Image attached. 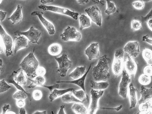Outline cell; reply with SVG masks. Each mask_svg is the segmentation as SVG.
Masks as SVG:
<instances>
[{"mask_svg":"<svg viewBox=\"0 0 152 114\" xmlns=\"http://www.w3.org/2000/svg\"><path fill=\"white\" fill-rule=\"evenodd\" d=\"M111 61L104 55L101 57L98 64L93 68L92 75L96 81H105L110 77L108 64Z\"/></svg>","mask_w":152,"mask_h":114,"instance_id":"1","label":"cell"},{"mask_svg":"<svg viewBox=\"0 0 152 114\" xmlns=\"http://www.w3.org/2000/svg\"><path fill=\"white\" fill-rule=\"evenodd\" d=\"M34 50L29 53L23 60L20 66L26 75L31 78L37 76L36 70L38 67L39 62L34 54Z\"/></svg>","mask_w":152,"mask_h":114,"instance_id":"2","label":"cell"},{"mask_svg":"<svg viewBox=\"0 0 152 114\" xmlns=\"http://www.w3.org/2000/svg\"><path fill=\"white\" fill-rule=\"evenodd\" d=\"M124 51L122 48H120L115 50L112 69L113 73L116 77L119 75L122 72L124 65Z\"/></svg>","mask_w":152,"mask_h":114,"instance_id":"3","label":"cell"},{"mask_svg":"<svg viewBox=\"0 0 152 114\" xmlns=\"http://www.w3.org/2000/svg\"><path fill=\"white\" fill-rule=\"evenodd\" d=\"M38 7L44 11H50L56 13L66 15L76 20L77 19L79 15L78 12L72 11L69 9L61 7L47 6L42 4L38 6Z\"/></svg>","mask_w":152,"mask_h":114,"instance_id":"4","label":"cell"},{"mask_svg":"<svg viewBox=\"0 0 152 114\" xmlns=\"http://www.w3.org/2000/svg\"><path fill=\"white\" fill-rule=\"evenodd\" d=\"M55 58L58 64L59 67L57 72L59 73L60 76L65 77L68 71L72 67V61L69 59L67 54L65 53Z\"/></svg>","mask_w":152,"mask_h":114,"instance_id":"5","label":"cell"},{"mask_svg":"<svg viewBox=\"0 0 152 114\" xmlns=\"http://www.w3.org/2000/svg\"><path fill=\"white\" fill-rule=\"evenodd\" d=\"M103 90H95L92 89L90 91L91 101L89 106L87 113L89 114H95L98 109V101L103 95Z\"/></svg>","mask_w":152,"mask_h":114,"instance_id":"6","label":"cell"},{"mask_svg":"<svg viewBox=\"0 0 152 114\" xmlns=\"http://www.w3.org/2000/svg\"><path fill=\"white\" fill-rule=\"evenodd\" d=\"M60 36L62 39L65 41H78L81 39V34L75 28L68 26L64 29Z\"/></svg>","mask_w":152,"mask_h":114,"instance_id":"7","label":"cell"},{"mask_svg":"<svg viewBox=\"0 0 152 114\" xmlns=\"http://www.w3.org/2000/svg\"><path fill=\"white\" fill-rule=\"evenodd\" d=\"M0 37L5 48V54L7 57L13 55L12 50V40L11 37L5 31L0 24Z\"/></svg>","mask_w":152,"mask_h":114,"instance_id":"8","label":"cell"},{"mask_svg":"<svg viewBox=\"0 0 152 114\" xmlns=\"http://www.w3.org/2000/svg\"><path fill=\"white\" fill-rule=\"evenodd\" d=\"M131 82L130 76L125 70H123L121 79L119 86L118 94L124 99L126 97L128 87Z\"/></svg>","mask_w":152,"mask_h":114,"instance_id":"9","label":"cell"},{"mask_svg":"<svg viewBox=\"0 0 152 114\" xmlns=\"http://www.w3.org/2000/svg\"><path fill=\"white\" fill-rule=\"evenodd\" d=\"M41 34V32L39 30L35 29L33 26L30 27L29 29L26 31L21 32L17 31L14 32V35H15L24 36L30 41V43H37L38 44H39L38 41Z\"/></svg>","mask_w":152,"mask_h":114,"instance_id":"10","label":"cell"},{"mask_svg":"<svg viewBox=\"0 0 152 114\" xmlns=\"http://www.w3.org/2000/svg\"><path fill=\"white\" fill-rule=\"evenodd\" d=\"M85 10L91 20L97 25L101 27L102 16L101 11L98 7L96 5L93 6L86 9Z\"/></svg>","mask_w":152,"mask_h":114,"instance_id":"11","label":"cell"},{"mask_svg":"<svg viewBox=\"0 0 152 114\" xmlns=\"http://www.w3.org/2000/svg\"><path fill=\"white\" fill-rule=\"evenodd\" d=\"M124 66L125 70L133 80L137 70V64L136 62L128 55L124 62Z\"/></svg>","mask_w":152,"mask_h":114,"instance_id":"12","label":"cell"},{"mask_svg":"<svg viewBox=\"0 0 152 114\" xmlns=\"http://www.w3.org/2000/svg\"><path fill=\"white\" fill-rule=\"evenodd\" d=\"M43 14V13L41 12L34 11L31 13V15L33 16L37 15L49 34L50 35L54 34L55 31L53 25L51 22L47 20L42 16V14Z\"/></svg>","mask_w":152,"mask_h":114,"instance_id":"13","label":"cell"},{"mask_svg":"<svg viewBox=\"0 0 152 114\" xmlns=\"http://www.w3.org/2000/svg\"><path fill=\"white\" fill-rule=\"evenodd\" d=\"M124 51L131 57H137L140 53L138 42L137 41L128 42L124 47Z\"/></svg>","mask_w":152,"mask_h":114,"instance_id":"14","label":"cell"},{"mask_svg":"<svg viewBox=\"0 0 152 114\" xmlns=\"http://www.w3.org/2000/svg\"><path fill=\"white\" fill-rule=\"evenodd\" d=\"M85 53L87 56L88 60L91 61L94 59L98 58L100 55L98 43L93 42L87 48Z\"/></svg>","mask_w":152,"mask_h":114,"instance_id":"15","label":"cell"},{"mask_svg":"<svg viewBox=\"0 0 152 114\" xmlns=\"http://www.w3.org/2000/svg\"><path fill=\"white\" fill-rule=\"evenodd\" d=\"M19 35L18 37H15L14 53L21 49L26 48L28 47V39L24 36Z\"/></svg>","mask_w":152,"mask_h":114,"instance_id":"16","label":"cell"},{"mask_svg":"<svg viewBox=\"0 0 152 114\" xmlns=\"http://www.w3.org/2000/svg\"><path fill=\"white\" fill-rule=\"evenodd\" d=\"M91 64H90L89 66L87 71L85 72V73L82 76L78 79L75 80L73 81H56V83H68L75 84L80 87L82 89L86 92L84 84L85 81L86 77L88 72H89L91 68Z\"/></svg>","mask_w":152,"mask_h":114,"instance_id":"17","label":"cell"},{"mask_svg":"<svg viewBox=\"0 0 152 114\" xmlns=\"http://www.w3.org/2000/svg\"><path fill=\"white\" fill-rule=\"evenodd\" d=\"M140 94L141 97L138 101L139 104L152 99V87L148 88L142 86Z\"/></svg>","mask_w":152,"mask_h":114,"instance_id":"18","label":"cell"},{"mask_svg":"<svg viewBox=\"0 0 152 114\" xmlns=\"http://www.w3.org/2000/svg\"><path fill=\"white\" fill-rule=\"evenodd\" d=\"M128 96L130 102V109L134 108L136 106L137 99V89L134 88L132 83H130L129 86Z\"/></svg>","mask_w":152,"mask_h":114,"instance_id":"19","label":"cell"},{"mask_svg":"<svg viewBox=\"0 0 152 114\" xmlns=\"http://www.w3.org/2000/svg\"><path fill=\"white\" fill-rule=\"evenodd\" d=\"M22 6L18 5L16 10L8 19L12 22V24L19 23L22 20L23 16L22 12Z\"/></svg>","mask_w":152,"mask_h":114,"instance_id":"20","label":"cell"},{"mask_svg":"<svg viewBox=\"0 0 152 114\" xmlns=\"http://www.w3.org/2000/svg\"><path fill=\"white\" fill-rule=\"evenodd\" d=\"M74 90V89L72 88L62 90H58L57 88H55L49 95V99L50 101L52 102L55 99L63 96L67 92L73 91Z\"/></svg>","mask_w":152,"mask_h":114,"instance_id":"21","label":"cell"},{"mask_svg":"<svg viewBox=\"0 0 152 114\" xmlns=\"http://www.w3.org/2000/svg\"><path fill=\"white\" fill-rule=\"evenodd\" d=\"M152 99L141 103L139 106L138 113L142 114H152Z\"/></svg>","mask_w":152,"mask_h":114,"instance_id":"22","label":"cell"},{"mask_svg":"<svg viewBox=\"0 0 152 114\" xmlns=\"http://www.w3.org/2000/svg\"><path fill=\"white\" fill-rule=\"evenodd\" d=\"M86 66H78L69 75L70 77L74 80L78 79L82 76L86 72H85Z\"/></svg>","mask_w":152,"mask_h":114,"instance_id":"23","label":"cell"},{"mask_svg":"<svg viewBox=\"0 0 152 114\" xmlns=\"http://www.w3.org/2000/svg\"><path fill=\"white\" fill-rule=\"evenodd\" d=\"M28 79L31 82V83L27 87L29 88L41 87L42 85L44 84L46 81L45 78L43 76H37L34 80L29 78Z\"/></svg>","mask_w":152,"mask_h":114,"instance_id":"24","label":"cell"},{"mask_svg":"<svg viewBox=\"0 0 152 114\" xmlns=\"http://www.w3.org/2000/svg\"><path fill=\"white\" fill-rule=\"evenodd\" d=\"M62 50L61 46L58 43H53L51 44L48 49L49 54L53 56L59 55L61 53Z\"/></svg>","mask_w":152,"mask_h":114,"instance_id":"25","label":"cell"},{"mask_svg":"<svg viewBox=\"0 0 152 114\" xmlns=\"http://www.w3.org/2000/svg\"><path fill=\"white\" fill-rule=\"evenodd\" d=\"M91 87L95 90H102L107 88L109 84L107 82H96L91 80Z\"/></svg>","mask_w":152,"mask_h":114,"instance_id":"26","label":"cell"},{"mask_svg":"<svg viewBox=\"0 0 152 114\" xmlns=\"http://www.w3.org/2000/svg\"><path fill=\"white\" fill-rule=\"evenodd\" d=\"M80 24V29L82 30L84 28L91 26V23L89 18L84 14L81 15L79 18Z\"/></svg>","mask_w":152,"mask_h":114,"instance_id":"27","label":"cell"},{"mask_svg":"<svg viewBox=\"0 0 152 114\" xmlns=\"http://www.w3.org/2000/svg\"><path fill=\"white\" fill-rule=\"evenodd\" d=\"M23 70L14 77L15 81L20 85H26V83L27 76Z\"/></svg>","mask_w":152,"mask_h":114,"instance_id":"28","label":"cell"},{"mask_svg":"<svg viewBox=\"0 0 152 114\" xmlns=\"http://www.w3.org/2000/svg\"><path fill=\"white\" fill-rule=\"evenodd\" d=\"M72 109L77 114H86L88 112V110L85 106L80 103H75L72 106Z\"/></svg>","mask_w":152,"mask_h":114,"instance_id":"29","label":"cell"},{"mask_svg":"<svg viewBox=\"0 0 152 114\" xmlns=\"http://www.w3.org/2000/svg\"><path fill=\"white\" fill-rule=\"evenodd\" d=\"M73 94L74 96L81 102H85L86 99L88 102V96L86 94V92L83 89L78 91H73Z\"/></svg>","mask_w":152,"mask_h":114,"instance_id":"30","label":"cell"},{"mask_svg":"<svg viewBox=\"0 0 152 114\" xmlns=\"http://www.w3.org/2000/svg\"><path fill=\"white\" fill-rule=\"evenodd\" d=\"M142 56L149 65H152V51L148 48H145L142 51Z\"/></svg>","mask_w":152,"mask_h":114,"instance_id":"31","label":"cell"},{"mask_svg":"<svg viewBox=\"0 0 152 114\" xmlns=\"http://www.w3.org/2000/svg\"><path fill=\"white\" fill-rule=\"evenodd\" d=\"M62 100L63 102L66 103L75 102H81L72 93L65 94L62 96Z\"/></svg>","mask_w":152,"mask_h":114,"instance_id":"32","label":"cell"},{"mask_svg":"<svg viewBox=\"0 0 152 114\" xmlns=\"http://www.w3.org/2000/svg\"><path fill=\"white\" fill-rule=\"evenodd\" d=\"M28 96L30 101L31 99L30 94L26 92L18 90L13 95L14 99H25Z\"/></svg>","mask_w":152,"mask_h":114,"instance_id":"33","label":"cell"},{"mask_svg":"<svg viewBox=\"0 0 152 114\" xmlns=\"http://www.w3.org/2000/svg\"><path fill=\"white\" fill-rule=\"evenodd\" d=\"M15 71H13L12 74L7 77L5 80V81L9 83H11L13 84L18 90L29 93L28 91L24 90L20 85L18 84L14 80V75L15 73Z\"/></svg>","mask_w":152,"mask_h":114,"instance_id":"34","label":"cell"},{"mask_svg":"<svg viewBox=\"0 0 152 114\" xmlns=\"http://www.w3.org/2000/svg\"><path fill=\"white\" fill-rule=\"evenodd\" d=\"M107 3V7L105 12L107 15L114 13L116 10V8L114 3L111 0H106Z\"/></svg>","mask_w":152,"mask_h":114,"instance_id":"35","label":"cell"},{"mask_svg":"<svg viewBox=\"0 0 152 114\" xmlns=\"http://www.w3.org/2000/svg\"><path fill=\"white\" fill-rule=\"evenodd\" d=\"M138 81L142 85H148L151 81V76L144 73L142 74L139 77Z\"/></svg>","mask_w":152,"mask_h":114,"instance_id":"36","label":"cell"},{"mask_svg":"<svg viewBox=\"0 0 152 114\" xmlns=\"http://www.w3.org/2000/svg\"><path fill=\"white\" fill-rule=\"evenodd\" d=\"M131 30L132 31H136L142 28L141 22L137 20H133L131 22Z\"/></svg>","mask_w":152,"mask_h":114,"instance_id":"37","label":"cell"},{"mask_svg":"<svg viewBox=\"0 0 152 114\" xmlns=\"http://www.w3.org/2000/svg\"><path fill=\"white\" fill-rule=\"evenodd\" d=\"M11 88V87L7 84L4 79L0 80V93L6 91Z\"/></svg>","mask_w":152,"mask_h":114,"instance_id":"38","label":"cell"},{"mask_svg":"<svg viewBox=\"0 0 152 114\" xmlns=\"http://www.w3.org/2000/svg\"><path fill=\"white\" fill-rule=\"evenodd\" d=\"M132 4L135 9L138 10L143 9L145 5L144 2L140 0L133 2Z\"/></svg>","mask_w":152,"mask_h":114,"instance_id":"39","label":"cell"},{"mask_svg":"<svg viewBox=\"0 0 152 114\" xmlns=\"http://www.w3.org/2000/svg\"><path fill=\"white\" fill-rule=\"evenodd\" d=\"M42 93L40 90H35L33 92L32 96L33 98L35 100H40L42 98Z\"/></svg>","mask_w":152,"mask_h":114,"instance_id":"40","label":"cell"},{"mask_svg":"<svg viewBox=\"0 0 152 114\" xmlns=\"http://www.w3.org/2000/svg\"><path fill=\"white\" fill-rule=\"evenodd\" d=\"M46 73V69L43 66H39L36 70V74L37 76H43Z\"/></svg>","mask_w":152,"mask_h":114,"instance_id":"41","label":"cell"},{"mask_svg":"<svg viewBox=\"0 0 152 114\" xmlns=\"http://www.w3.org/2000/svg\"><path fill=\"white\" fill-rule=\"evenodd\" d=\"M152 11L151 9L149 13L145 16H141V21L142 23L147 22L150 19H152Z\"/></svg>","mask_w":152,"mask_h":114,"instance_id":"42","label":"cell"},{"mask_svg":"<svg viewBox=\"0 0 152 114\" xmlns=\"http://www.w3.org/2000/svg\"><path fill=\"white\" fill-rule=\"evenodd\" d=\"M143 72L144 74L151 77L152 75V65H149L146 66L144 69Z\"/></svg>","mask_w":152,"mask_h":114,"instance_id":"43","label":"cell"},{"mask_svg":"<svg viewBox=\"0 0 152 114\" xmlns=\"http://www.w3.org/2000/svg\"><path fill=\"white\" fill-rule=\"evenodd\" d=\"M41 87H45L47 88L49 90L51 93L53 90L55 88H58L59 87V84L58 83L55 84H54L50 86L45 85L44 84L42 85Z\"/></svg>","mask_w":152,"mask_h":114,"instance_id":"44","label":"cell"},{"mask_svg":"<svg viewBox=\"0 0 152 114\" xmlns=\"http://www.w3.org/2000/svg\"><path fill=\"white\" fill-rule=\"evenodd\" d=\"M16 104L19 108L24 107L25 105V102L24 99H17L16 101Z\"/></svg>","mask_w":152,"mask_h":114,"instance_id":"45","label":"cell"},{"mask_svg":"<svg viewBox=\"0 0 152 114\" xmlns=\"http://www.w3.org/2000/svg\"><path fill=\"white\" fill-rule=\"evenodd\" d=\"M142 41L146 42L151 45L152 44V39H151L149 38V35H144L142 37Z\"/></svg>","mask_w":152,"mask_h":114,"instance_id":"46","label":"cell"},{"mask_svg":"<svg viewBox=\"0 0 152 114\" xmlns=\"http://www.w3.org/2000/svg\"><path fill=\"white\" fill-rule=\"evenodd\" d=\"M10 105L9 104H5L2 107V111L1 114H6L7 111L10 109Z\"/></svg>","mask_w":152,"mask_h":114,"instance_id":"47","label":"cell"},{"mask_svg":"<svg viewBox=\"0 0 152 114\" xmlns=\"http://www.w3.org/2000/svg\"><path fill=\"white\" fill-rule=\"evenodd\" d=\"M7 13L2 10H0V21H2L5 19Z\"/></svg>","mask_w":152,"mask_h":114,"instance_id":"48","label":"cell"},{"mask_svg":"<svg viewBox=\"0 0 152 114\" xmlns=\"http://www.w3.org/2000/svg\"><path fill=\"white\" fill-rule=\"evenodd\" d=\"M123 107L122 105H120L118 107H116L115 108H105V107H101L100 108L101 109H108V110H115L117 111H119Z\"/></svg>","mask_w":152,"mask_h":114,"instance_id":"49","label":"cell"},{"mask_svg":"<svg viewBox=\"0 0 152 114\" xmlns=\"http://www.w3.org/2000/svg\"><path fill=\"white\" fill-rule=\"evenodd\" d=\"M65 107V105H62L60 106V110L58 113V114H65L64 111V108Z\"/></svg>","mask_w":152,"mask_h":114,"instance_id":"50","label":"cell"},{"mask_svg":"<svg viewBox=\"0 0 152 114\" xmlns=\"http://www.w3.org/2000/svg\"><path fill=\"white\" fill-rule=\"evenodd\" d=\"M147 25L149 29L151 30V31L152 30V19H150L147 22Z\"/></svg>","mask_w":152,"mask_h":114,"instance_id":"51","label":"cell"},{"mask_svg":"<svg viewBox=\"0 0 152 114\" xmlns=\"http://www.w3.org/2000/svg\"><path fill=\"white\" fill-rule=\"evenodd\" d=\"M80 4H87L89 2V0H77Z\"/></svg>","mask_w":152,"mask_h":114,"instance_id":"52","label":"cell"},{"mask_svg":"<svg viewBox=\"0 0 152 114\" xmlns=\"http://www.w3.org/2000/svg\"><path fill=\"white\" fill-rule=\"evenodd\" d=\"M3 42L0 37V53H3L4 52Z\"/></svg>","mask_w":152,"mask_h":114,"instance_id":"53","label":"cell"},{"mask_svg":"<svg viewBox=\"0 0 152 114\" xmlns=\"http://www.w3.org/2000/svg\"><path fill=\"white\" fill-rule=\"evenodd\" d=\"M53 1L54 0H40V1L43 4H45L53 2Z\"/></svg>","mask_w":152,"mask_h":114,"instance_id":"54","label":"cell"},{"mask_svg":"<svg viewBox=\"0 0 152 114\" xmlns=\"http://www.w3.org/2000/svg\"><path fill=\"white\" fill-rule=\"evenodd\" d=\"M19 113L20 114H26V113L25 109L23 107L20 108V110Z\"/></svg>","mask_w":152,"mask_h":114,"instance_id":"55","label":"cell"},{"mask_svg":"<svg viewBox=\"0 0 152 114\" xmlns=\"http://www.w3.org/2000/svg\"><path fill=\"white\" fill-rule=\"evenodd\" d=\"M47 113L46 111H36L35 113H33L34 114H46Z\"/></svg>","mask_w":152,"mask_h":114,"instance_id":"56","label":"cell"},{"mask_svg":"<svg viewBox=\"0 0 152 114\" xmlns=\"http://www.w3.org/2000/svg\"><path fill=\"white\" fill-rule=\"evenodd\" d=\"M3 69V61L0 58V73L2 71Z\"/></svg>","mask_w":152,"mask_h":114,"instance_id":"57","label":"cell"},{"mask_svg":"<svg viewBox=\"0 0 152 114\" xmlns=\"http://www.w3.org/2000/svg\"><path fill=\"white\" fill-rule=\"evenodd\" d=\"M96 1L98 3H100L104 5V4L103 3L104 1V0H96Z\"/></svg>","mask_w":152,"mask_h":114,"instance_id":"58","label":"cell"},{"mask_svg":"<svg viewBox=\"0 0 152 114\" xmlns=\"http://www.w3.org/2000/svg\"><path fill=\"white\" fill-rule=\"evenodd\" d=\"M6 114H15V113L14 112H13V111H8L7 112Z\"/></svg>","mask_w":152,"mask_h":114,"instance_id":"59","label":"cell"},{"mask_svg":"<svg viewBox=\"0 0 152 114\" xmlns=\"http://www.w3.org/2000/svg\"><path fill=\"white\" fill-rule=\"evenodd\" d=\"M140 0L143 1L144 2H149V1H152V0Z\"/></svg>","mask_w":152,"mask_h":114,"instance_id":"60","label":"cell"},{"mask_svg":"<svg viewBox=\"0 0 152 114\" xmlns=\"http://www.w3.org/2000/svg\"><path fill=\"white\" fill-rule=\"evenodd\" d=\"M3 0H0V4L1 3Z\"/></svg>","mask_w":152,"mask_h":114,"instance_id":"61","label":"cell"}]
</instances>
